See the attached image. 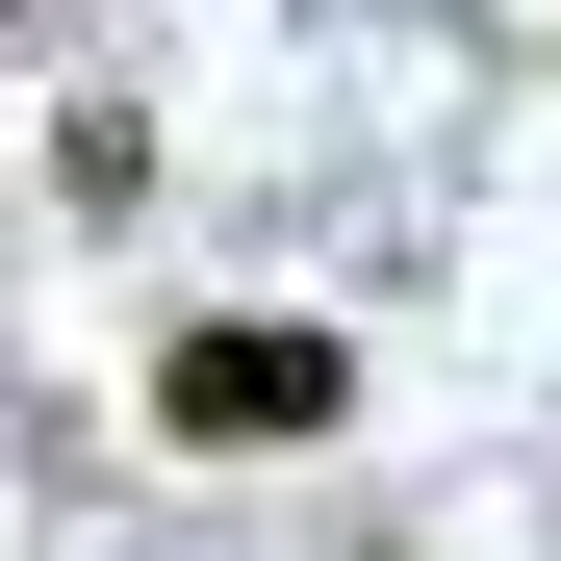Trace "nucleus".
Wrapping results in <instances>:
<instances>
[{
	"label": "nucleus",
	"instance_id": "f257e3e1",
	"mask_svg": "<svg viewBox=\"0 0 561 561\" xmlns=\"http://www.w3.org/2000/svg\"><path fill=\"white\" fill-rule=\"evenodd\" d=\"M332 409H357V332H307V307H205L153 357V434L179 459H307Z\"/></svg>",
	"mask_w": 561,
	"mask_h": 561
},
{
	"label": "nucleus",
	"instance_id": "f03ea898",
	"mask_svg": "<svg viewBox=\"0 0 561 561\" xmlns=\"http://www.w3.org/2000/svg\"><path fill=\"white\" fill-rule=\"evenodd\" d=\"M0 26H26V0H0Z\"/></svg>",
	"mask_w": 561,
	"mask_h": 561
}]
</instances>
